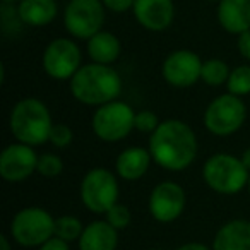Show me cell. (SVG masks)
Here are the masks:
<instances>
[{"mask_svg":"<svg viewBox=\"0 0 250 250\" xmlns=\"http://www.w3.org/2000/svg\"><path fill=\"white\" fill-rule=\"evenodd\" d=\"M149 149L153 161L168 171H184L197 156V136L185 122L170 118L158 125L149 136Z\"/></svg>","mask_w":250,"mask_h":250,"instance_id":"6da1fadb","label":"cell"},{"mask_svg":"<svg viewBox=\"0 0 250 250\" xmlns=\"http://www.w3.org/2000/svg\"><path fill=\"white\" fill-rule=\"evenodd\" d=\"M122 77L111 65L91 62L83 65L70 79V93L79 103L101 106L118 100L122 94Z\"/></svg>","mask_w":250,"mask_h":250,"instance_id":"7a4b0ae2","label":"cell"},{"mask_svg":"<svg viewBox=\"0 0 250 250\" xmlns=\"http://www.w3.org/2000/svg\"><path fill=\"white\" fill-rule=\"evenodd\" d=\"M53 120L50 110L38 98H22L14 104L9 117V129L18 143L42 146L48 143Z\"/></svg>","mask_w":250,"mask_h":250,"instance_id":"3957f363","label":"cell"},{"mask_svg":"<svg viewBox=\"0 0 250 250\" xmlns=\"http://www.w3.org/2000/svg\"><path fill=\"white\" fill-rule=\"evenodd\" d=\"M202 178L211 190L223 195H233L247 187L250 171L240 158L229 153H216L206 160Z\"/></svg>","mask_w":250,"mask_h":250,"instance_id":"277c9868","label":"cell"},{"mask_svg":"<svg viewBox=\"0 0 250 250\" xmlns=\"http://www.w3.org/2000/svg\"><path fill=\"white\" fill-rule=\"evenodd\" d=\"M91 129L104 143H118L136 129V111L125 101H110L96 108L91 118Z\"/></svg>","mask_w":250,"mask_h":250,"instance_id":"5b68a950","label":"cell"},{"mask_svg":"<svg viewBox=\"0 0 250 250\" xmlns=\"http://www.w3.org/2000/svg\"><path fill=\"white\" fill-rule=\"evenodd\" d=\"M11 236L22 247H42L55 236V218L38 206L19 209L11 221Z\"/></svg>","mask_w":250,"mask_h":250,"instance_id":"8992f818","label":"cell"},{"mask_svg":"<svg viewBox=\"0 0 250 250\" xmlns=\"http://www.w3.org/2000/svg\"><path fill=\"white\" fill-rule=\"evenodd\" d=\"M247 118V106L240 96L225 93L216 96L204 111L206 129L218 137H228L242 129Z\"/></svg>","mask_w":250,"mask_h":250,"instance_id":"52a82bcc","label":"cell"},{"mask_svg":"<svg viewBox=\"0 0 250 250\" xmlns=\"http://www.w3.org/2000/svg\"><path fill=\"white\" fill-rule=\"evenodd\" d=\"M118 180L108 168L98 167L89 170L81 182V201L87 211L104 214L118 202Z\"/></svg>","mask_w":250,"mask_h":250,"instance_id":"ba28073f","label":"cell"},{"mask_svg":"<svg viewBox=\"0 0 250 250\" xmlns=\"http://www.w3.org/2000/svg\"><path fill=\"white\" fill-rule=\"evenodd\" d=\"M103 0H70L63 11V26L74 38L89 40L104 22Z\"/></svg>","mask_w":250,"mask_h":250,"instance_id":"9c48e42d","label":"cell"},{"mask_svg":"<svg viewBox=\"0 0 250 250\" xmlns=\"http://www.w3.org/2000/svg\"><path fill=\"white\" fill-rule=\"evenodd\" d=\"M43 69L55 81H70L81 69L83 55L76 42L69 38H57L48 43L43 52Z\"/></svg>","mask_w":250,"mask_h":250,"instance_id":"30bf717a","label":"cell"},{"mask_svg":"<svg viewBox=\"0 0 250 250\" xmlns=\"http://www.w3.org/2000/svg\"><path fill=\"white\" fill-rule=\"evenodd\" d=\"M185 190L177 182L165 180L160 182L156 187L151 190L147 209L151 216L158 223H173L182 216L185 209Z\"/></svg>","mask_w":250,"mask_h":250,"instance_id":"8fae6325","label":"cell"},{"mask_svg":"<svg viewBox=\"0 0 250 250\" xmlns=\"http://www.w3.org/2000/svg\"><path fill=\"white\" fill-rule=\"evenodd\" d=\"M202 63L201 57L192 50H175L165 59L161 74L170 86L185 89L201 79Z\"/></svg>","mask_w":250,"mask_h":250,"instance_id":"7c38bea8","label":"cell"},{"mask_svg":"<svg viewBox=\"0 0 250 250\" xmlns=\"http://www.w3.org/2000/svg\"><path fill=\"white\" fill-rule=\"evenodd\" d=\"M40 156L24 143L9 144L0 154V177L5 182H24L38 170Z\"/></svg>","mask_w":250,"mask_h":250,"instance_id":"4fadbf2b","label":"cell"},{"mask_svg":"<svg viewBox=\"0 0 250 250\" xmlns=\"http://www.w3.org/2000/svg\"><path fill=\"white\" fill-rule=\"evenodd\" d=\"M132 11L137 22L154 33L168 29L175 19L173 0H136Z\"/></svg>","mask_w":250,"mask_h":250,"instance_id":"5bb4252c","label":"cell"},{"mask_svg":"<svg viewBox=\"0 0 250 250\" xmlns=\"http://www.w3.org/2000/svg\"><path fill=\"white\" fill-rule=\"evenodd\" d=\"M151 161H153V156H151L149 149L139 146L127 147L115 160V171L124 180L136 182L147 173Z\"/></svg>","mask_w":250,"mask_h":250,"instance_id":"9a60e30c","label":"cell"},{"mask_svg":"<svg viewBox=\"0 0 250 250\" xmlns=\"http://www.w3.org/2000/svg\"><path fill=\"white\" fill-rule=\"evenodd\" d=\"M218 21L226 33L242 35L250 29V0H219Z\"/></svg>","mask_w":250,"mask_h":250,"instance_id":"2e32d148","label":"cell"},{"mask_svg":"<svg viewBox=\"0 0 250 250\" xmlns=\"http://www.w3.org/2000/svg\"><path fill=\"white\" fill-rule=\"evenodd\" d=\"M77 243L79 250H117L118 229H115L106 219L91 221L84 226V231Z\"/></svg>","mask_w":250,"mask_h":250,"instance_id":"e0dca14e","label":"cell"},{"mask_svg":"<svg viewBox=\"0 0 250 250\" xmlns=\"http://www.w3.org/2000/svg\"><path fill=\"white\" fill-rule=\"evenodd\" d=\"M212 250H250V221L231 219L216 231Z\"/></svg>","mask_w":250,"mask_h":250,"instance_id":"ac0fdd59","label":"cell"},{"mask_svg":"<svg viewBox=\"0 0 250 250\" xmlns=\"http://www.w3.org/2000/svg\"><path fill=\"white\" fill-rule=\"evenodd\" d=\"M55 0H21L18 5V16L22 24L33 26V28H42L46 26L57 18Z\"/></svg>","mask_w":250,"mask_h":250,"instance_id":"d6986e66","label":"cell"},{"mask_svg":"<svg viewBox=\"0 0 250 250\" xmlns=\"http://www.w3.org/2000/svg\"><path fill=\"white\" fill-rule=\"evenodd\" d=\"M122 53L120 40L110 31H100L87 40V55L93 62L111 65Z\"/></svg>","mask_w":250,"mask_h":250,"instance_id":"ffe728a7","label":"cell"},{"mask_svg":"<svg viewBox=\"0 0 250 250\" xmlns=\"http://www.w3.org/2000/svg\"><path fill=\"white\" fill-rule=\"evenodd\" d=\"M229 67L225 60L219 59H209L202 63V72H201V79L204 81L208 86H221V84H226L229 77Z\"/></svg>","mask_w":250,"mask_h":250,"instance_id":"44dd1931","label":"cell"},{"mask_svg":"<svg viewBox=\"0 0 250 250\" xmlns=\"http://www.w3.org/2000/svg\"><path fill=\"white\" fill-rule=\"evenodd\" d=\"M84 231V225L79 218L76 216H60V218L55 219V236L65 240V242H76V240L81 238Z\"/></svg>","mask_w":250,"mask_h":250,"instance_id":"7402d4cb","label":"cell"},{"mask_svg":"<svg viewBox=\"0 0 250 250\" xmlns=\"http://www.w3.org/2000/svg\"><path fill=\"white\" fill-rule=\"evenodd\" d=\"M226 89L228 93L240 98L250 94V65L235 67L226 81Z\"/></svg>","mask_w":250,"mask_h":250,"instance_id":"603a6c76","label":"cell"},{"mask_svg":"<svg viewBox=\"0 0 250 250\" xmlns=\"http://www.w3.org/2000/svg\"><path fill=\"white\" fill-rule=\"evenodd\" d=\"M104 219H106V221L110 223L115 229L120 231V229H125L130 225V221H132V214H130V209L127 208V206L118 204L117 202V204L111 206V208L104 212Z\"/></svg>","mask_w":250,"mask_h":250,"instance_id":"cb8c5ba5","label":"cell"},{"mask_svg":"<svg viewBox=\"0 0 250 250\" xmlns=\"http://www.w3.org/2000/svg\"><path fill=\"white\" fill-rule=\"evenodd\" d=\"M36 171L46 178H55L63 171V161L60 160V156H57V154L45 153L40 156L38 170Z\"/></svg>","mask_w":250,"mask_h":250,"instance_id":"d4e9b609","label":"cell"},{"mask_svg":"<svg viewBox=\"0 0 250 250\" xmlns=\"http://www.w3.org/2000/svg\"><path fill=\"white\" fill-rule=\"evenodd\" d=\"M72 139H74V132L69 125L53 124L48 143H52L53 146L59 147V149H63V147H69L70 144H72Z\"/></svg>","mask_w":250,"mask_h":250,"instance_id":"484cf974","label":"cell"},{"mask_svg":"<svg viewBox=\"0 0 250 250\" xmlns=\"http://www.w3.org/2000/svg\"><path fill=\"white\" fill-rule=\"evenodd\" d=\"M161 122L158 120V115L151 110H141L136 113V129L143 134H153L158 129Z\"/></svg>","mask_w":250,"mask_h":250,"instance_id":"4316f807","label":"cell"},{"mask_svg":"<svg viewBox=\"0 0 250 250\" xmlns=\"http://www.w3.org/2000/svg\"><path fill=\"white\" fill-rule=\"evenodd\" d=\"M134 2H136V0H103L104 7L111 12H117V14L127 12L129 9H132Z\"/></svg>","mask_w":250,"mask_h":250,"instance_id":"83f0119b","label":"cell"},{"mask_svg":"<svg viewBox=\"0 0 250 250\" xmlns=\"http://www.w3.org/2000/svg\"><path fill=\"white\" fill-rule=\"evenodd\" d=\"M38 250H70L69 242L59 238V236H53L48 242H45L42 247H38Z\"/></svg>","mask_w":250,"mask_h":250,"instance_id":"f1b7e54d","label":"cell"},{"mask_svg":"<svg viewBox=\"0 0 250 250\" xmlns=\"http://www.w3.org/2000/svg\"><path fill=\"white\" fill-rule=\"evenodd\" d=\"M238 52L243 59L250 60V29L238 35Z\"/></svg>","mask_w":250,"mask_h":250,"instance_id":"f546056e","label":"cell"},{"mask_svg":"<svg viewBox=\"0 0 250 250\" xmlns=\"http://www.w3.org/2000/svg\"><path fill=\"white\" fill-rule=\"evenodd\" d=\"M177 250H212V249H209V247L204 245V243L190 242V243H184V245H180Z\"/></svg>","mask_w":250,"mask_h":250,"instance_id":"4dcf8cb0","label":"cell"},{"mask_svg":"<svg viewBox=\"0 0 250 250\" xmlns=\"http://www.w3.org/2000/svg\"><path fill=\"white\" fill-rule=\"evenodd\" d=\"M0 250H12L11 240L7 235H0Z\"/></svg>","mask_w":250,"mask_h":250,"instance_id":"1f68e13d","label":"cell"},{"mask_svg":"<svg viewBox=\"0 0 250 250\" xmlns=\"http://www.w3.org/2000/svg\"><path fill=\"white\" fill-rule=\"evenodd\" d=\"M240 160H242V163L245 165V168L250 171V147H247L245 151L242 153V156H240Z\"/></svg>","mask_w":250,"mask_h":250,"instance_id":"d6a6232c","label":"cell"},{"mask_svg":"<svg viewBox=\"0 0 250 250\" xmlns=\"http://www.w3.org/2000/svg\"><path fill=\"white\" fill-rule=\"evenodd\" d=\"M14 2H21V0H4V4H14Z\"/></svg>","mask_w":250,"mask_h":250,"instance_id":"836d02e7","label":"cell"},{"mask_svg":"<svg viewBox=\"0 0 250 250\" xmlns=\"http://www.w3.org/2000/svg\"><path fill=\"white\" fill-rule=\"evenodd\" d=\"M247 190H249V194H250V178H249V184H247Z\"/></svg>","mask_w":250,"mask_h":250,"instance_id":"e575fe53","label":"cell"},{"mask_svg":"<svg viewBox=\"0 0 250 250\" xmlns=\"http://www.w3.org/2000/svg\"><path fill=\"white\" fill-rule=\"evenodd\" d=\"M151 250H163V249H151Z\"/></svg>","mask_w":250,"mask_h":250,"instance_id":"d590c367","label":"cell"},{"mask_svg":"<svg viewBox=\"0 0 250 250\" xmlns=\"http://www.w3.org/2000/svg\"><path fill=\"white\" fill-rule=\"evenodd\" d=\"M211 2H216V0H211ZM218 2H219V0H218Z\"/></svg>","mask_w":250,"mask_h":250,"instance_id":"8d00e7d4","label":"cell"}]
</instances>
